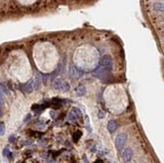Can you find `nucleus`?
<instances>
[{"mask_svg": "<svg viewBox=\"0 0 164 163\" xmlns=\"http://www.w3.org/2000/svg\"><path fill=\"white\" fill-rule=\"evenodd\" d=\"M21 90H22L25 94L31 93L32 90H33V81H29L28 83H26L25 85H23V86L21 87Z\"/></svg>", "mask_w": 164, "mask_h": 163, "instance_id": "8", "label": "nucleus"}, {"mask_svg": "<svg viewBox=\"0 0 164 163\" xmlns=\"http://www.w3.org/2000/svg\"><path fill=\"white\" fill-rule=\"evenodd\" d=\"M117 123L115 122V121H109V123H108V125H107V129H108V131L110 132V133H114L115 131H116V129H117Z\"/></svg>", "mask_w": 164, "mask_h": 163, "instance_id": "9", "label": "nucleus"}, {"mask_svg": "<svg viewBox=\"0 0 164 163\" xmlns=\"http://www.w3.org/2000/svg\"><path fill=\"white\" fill-rule=\"evenodd\" d=\"M133 157V151L131 148H126L124 151H123V159L125 162H130L131 159Z\"/></svg>", "mask_w": 164, "mask_h": 163, "instance_id": "6", "label": "nucleus"}, {"mask_svg": "<svg viewBox=\"0 0 164 163\" xmlns=\"http://www.w3.org/2000/svg\"><path fill=\"white\" fill-rule=\"evenodd\" d=\"M30 118H31V116L28 114V115H26V117H25V119H24L23 121H24V122H28V121L30 120Z\"/></svg>", "mask_w": 164, "mask_h": 163, "instance_id": "16", "label": "nucleus"}, {"mask_svg": "<svg viewBox=\"0 0 164 163\" xmlns=\"http://www.w3.org/2000/svg\"><path fill=\"white\" fill-rule=\"evenodd\" d=\"M81 136H82V132H81V131L76 132V133H75V135H74V141H75V142H77L78 140L81 138Z\"/></svg>", "mask_w": 164, "mask_h": 163, "instance_id": "13", "label": "nucleus"}, {"mask_svg": "<svg viewBox=\"0 0 164 163\" xmlns=\"http://www.w3.org/2000/svg\"><path fill=\"white\" fill-rule=\"evenodd\" d=\"M109 73H110V70L105 69V68L102 67V66H100V67H98V68L94 70L93 75H94L95 77H98V78L101 79V80H105L106 78L109 77Z\"/></svg>", "mask_w": 164, "mask_h": 163, "instance_id": "2", "label": "nucleus"}, {"mask_svg": "<svg viewBox=\"0 0 164 163\" xmlns=\"http://www.w3.org/2000/svg\"><path fill=\"white\" fill-rule=\"evenodd\" d=\"M53 87L56 90L61 91V92H67V91H69V88H70L69 85L61 79H57L53 83Z\"/></svg>", "mask_w": 164, "mask_h": 163, "instance_id": "3", "label": "nucleus"}, {"mask_svg": "<svg viewBox=\"0 0 164 163\" xmlns=\"http://www.w3.org/2000/svg\"><path fill=\"white\" fill-rule=\"evenodd\" d=\"M153 8L158 10V11L164 12V2H154L153 3Z\"/></svg>", "mask_w": 164, "mask_h": 163, "instance_id": "10", "label": "nucleus"}, {"mask_svg": "<svg viewBox=\"0 0 164 163\" xmlns=\"http://www.w3.org/2000/svg\"><path fill=\"white\" fill-rule=\"evenodd\" d=\"M5 134V126L3 123H0V136Z\"/></svg>", "mask_w": 164, "mask_h": 163, "instance_id": "14", "label": "nucleus"}, {"mask_svg": "<svg viewBox=\"0 0 164 163\" xmlns=\"http://www.w3.org/2000/svg\"><path fill=\"white\" fill-rule=\"evenodd\" d=\"M76 93H77V95H78L79 97L84 96L85 93H86V89H85V87H84L83 85L78 86V87H77V89H76Z\"/></svg>", "mask_w": 164, "mask_h": 163, "instance_id": "12", "label": "nucleus"}, {"mask_svg": "<svg viewBox=\"0 0 164 163\" xmlns=\"http://www.w3.org/2000/svg\"><path fill=\"white\" fill-rule=\"evenodd\" d=\"M81 117H82V113L79 109H72L69 114V120L71 122H75L76 120H78Z\"/></svg>", "mask_w": 164, "mask_h": 163, "instance_id": "5", "label": "nucleus"}, {"mask_svg": "<svg viewBox=\"0 0 164 163\" xmlns=\"http://www.w3.org/2000/svg\"><path fill=\"white\" fill-rule=\"evenodd\" d=\"M126 141H127V136L126 134H119L116 136L115 138V145H116V148H117L118 151H122L125 144H126Z\"/></svg>", "mask_w": 164, "mask_h": 163, "instance_id": "1", "label": "nucleus"}, {"mask_svg": "<svg viewBox=\"0 0 164 163\" xmlns=\"http://www.w3.org/2000/svg\"><path fill=\"white\" fill-rule=\"evenodd\" d=\"M104 115H105V114H104V113H101V112H100V113H99V117H100V118H101V119H102V117H104Z\"/></svg>", "mask_w": 164, "mask_h": 163, "instance_id": "18", "label": "nucleus"}, {"mask_svg": "<svg viewBox=\"0 0 164 163\" xmlns=\"http://www.w3.org/2000/svg\"><path fill=\"white\" fill-rule=\"evenodd\" d=\"M96 163H102V161H101V160H99V161H97Z\"/></svg>", "mask_w": 164, "mask_h": 163, "instance_id": "19", "label": "nucleus"}, {"mask_svg": "<svg viewBox=\"0 0 164 163\" xmlns=\"http://www.w3.org/2000/svg\"><path fill=\"white\" fill-rule=\"evenodd\" d=\"M70 75L74 78V79H79V78H81V76H82V71L79 70V69H77L76 67L70 66Z\"/></svg>", "mask_w": 164, "mask_h": 163, "instance_id": "7", "label": "nucleus"}, {"mask_svg": "<svg viewBox=\"0 0 164 163\" xmlns=\"http://www.w3.org/2000/svg\"><path fill=\"white\" fill-rule=\"evenodd\" d=\"M100 64H101V66H102V67H104L105 69L111 70V69H112V64H113V61H112V58H111V57H110V56H104L103 58H101V61H100Z\"/></svg>", "mask_w": 164, "mask_h": 163, "instance_id": "4", "label": "nucleus"}, {"mask_svg": "<svg viewBox=\"0 0 164 163\" xmlns=\"http://www.w3.org/2000/svg\"><path fill=\"white\" fill-rule=\"evenodd\" d=\"M3 156H9L10 155V153H9V150H8V148H5L4 150H3Z\"/></svg>", "mask_w": 164, "mask_h": 163, "instance_id": "15", "label": "nucleus"}, {"mask_svg": "<svg viewBox=\"0 0 164 163\" xmlns=\"http://www.w3.org/2000/svg\"><path fill=\"white\" fill-rule=\"evenodd\" d=\"M33 82H34V84H33V88L38 89V88H39V86H40V83H41V78H40V76H39L38 74H36V75H35L34 79H33Z\"/></svg>", "mask_w": 164, "mask_h": 163, "instance_id": "11", "label": "nucleus"}, {"mask_svg": "<svg viewBox=\"0 0 164 163\" xmlns=\"http://www.w3.org/2000/svg\"><path fill=\"white\" fill-rule=\"evenodd\" d=\"M14 139H15V136H14V135H11V136H10V137H9V142H13V141H14Z\"/></svg>", "mask_w": 164, "mask_h": 163, "instance_id": "17", "label": "nucleus"}]
</instances>
